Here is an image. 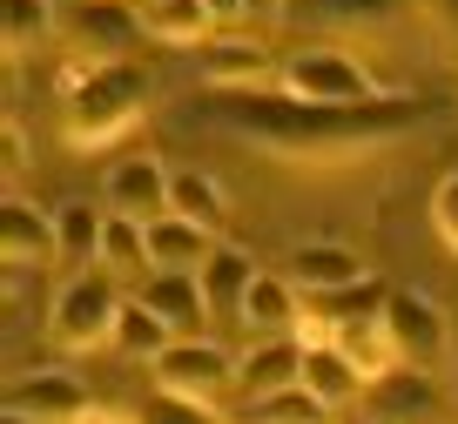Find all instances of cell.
<instances>
[{
	"mask_svg": "<svg viewBox=\"0 0 458 424\" xmlns=\"http://www.w3.org/2000/svg\"><path fill=\"white\" fill-rule=\"evenodd\" d=\"M438 101L431 95H385L371 108H317L297 101L284 88H229L209 101V128L250 141V148H270L284 162H344V156H371L385 141H398L404 128L431 122Z\"/></svg>",
	"mask_w": 458,
	"mask_h": 424,
	"instance_id": "1",
	"label": "cell"
},
{
	"mask_svg": "<svg viewBox=\"0 0 458 424\" xmlns=\"http://www.w3.org/2000/svg\"><path fill=\"white\" fill-rule=\"evenodd\" d=\"M142 108H148V74L135 68V61H95V68L74 74V88H68V141L74 148L114 141Z\"/></svg>",
	"mask_w": 458,
	"mask_h": 424,
	"instance_id": "2",
	"label": "cell"
},
{
	"mask_svg": "<svg viewBox=\"0 0 458 424\" xmlns=\"http://www.w3.org/2000/svg\"><path fill=\"white\" fill-rule=\"evenodd\" d=\"M276 81H284V95L317 101V108H371V101H385V88L351 55H337V47H303V55H290Z\"/></svg>",
	"mask_w": 458,
	"mask_h": 424,
	"instance_id": "3",
	"label": "cell"
},
{
	"mask_svg": "<svg viewBox=\"0 0 458 424\" xmlns=\"http://www.w3.org/2000/svg\"><path fill=\"white\" fill-rule=\"evenodd\" d=\"M122 303H129V297L108 283V269H88V276H68V283H61L55 310H47V330H55L61 351H95V343L114 337Z\"/></svg>",
	"mask_w": 458,
	"mask_h": 424,
	"instance_id": "4",
	"label": "cell"
},
{
	"mask_svg": "<svg viewBox=\"0 0 458 424\" xmlns=\"http://www.w3.org/2000/svg\"><path fill=\"white\" fill-rule=\"evenodd\" d=\"M385 337H391V351H398L404 370H438L445 351H452V330H445L438 303L418 297V290H391V303H385Z\"/></svg>",
	"mask_w": 458,
	"mask_h": 424,
	"instance_id": "5",
	"label": "cell"
},
{
	"mask_svg": "<svg viewBox=\"0 0 458 424\" xmlns=\"http://www.w3.org/2000/svg\"><path fill=\"white\" fill-rule=\"evenodd\" d=\"M148 370H156V391L196 397V404H216V397L236 384V357L216 351L209 337H202V343H169V351H162Z\"/></svg>",
	"mask_w": 458,
	"mask_h": 424,
	"instance_id": "6",
	"label": "cell"
},
{
	"mask_svg": "<svg viewBox=\"0 0 458 424\" xmlns=\"http://www.w3.org/2000/svg\"><path fill=\"white\" fill-rule=\"evenodd\" d=\"M169 182L175 175L162 169L156 156H122L108 169V182H101V202H108V216H122V223H162L169 216Z\"/></svg>",
	"mask_w": 458,
	"mask_h": 424,
	"instance_id": "7",
	"label": "cell"
},
{
	"mask_svg": "<svg viewBox=\"0 0 458 424\" xmlns=\"http://www.w3.org/2000/svg\"><path fill=\"white\" fill-rule=\"evenodd\" d=\"M364 418H377V424H452V404H445L431 370H391V377L371 384V411Z\"/></svg>",
	"mask_w": 458,
	"mask_h": 424,
	"instance_id": "8",
	"label": "cell"
},
{
	"mask_svg": "<svg viewBox=\"0 0 458 424\" xmlns=\"http://www.w3.org/2000/svg\"><path fill=\"white\" fill-rule=\"evenodd\" d=\"M7 411L34 418V424H81L95 411V397H88V384L74 370H34V377H21L7 391Z\"/></svg>",
	"mask_w": 458,
	"mask_h": 424,
	"instance_id": "9",
	"label": "cell"
},
{
	"mask_svg": "<svg viewBox=\"0 0 458 424\" xmlns=\"http://www.w3.org/2000/svg\"><path fill=\"white\" fill-rule=\"evenodd\" d=\"M196 74L216 88V95H229V88H263L270 74H284L270 61V47L250 41V34H216V41L196 47Z\"/></svg>",
	"mask_w": 458,
	"mask_h": 424,
	"instance_id": "10",
	"label": "cell"
},
{
	"mask_svg": "<svg viewBox=\"0 0 458 424\" xmlns=\"http://www.w3.org/2000/svg\"><path fill=\"white\" fill-rule=\"evenodd\" d=\"M385 303H391V290H385L377 276H364V283H351V290H324V297H303L297 330H324V343H337L344 330L377 324V317H385Z\"/></svg>",
	"mask_w": 458,
	"mask_h": 424,
	"instance_id": "11",
	"label": "cell"
},
{
	"mask_svg": "<svg viewBox=\"0 0 458 424\" xmlns=\"http://www.w3.org/2000/svg\"><path fill=\"white\" fill-rule=\"evenodd\" d=\"M74 47H95L101 61H129V47L142 41V14H129L122 0H81L68 21H61Z\"/></svg>",
	"mask_w": 458,
	"mask_h": 424,
	"instance_id": "12",
	"label": "cell"
},
{
	"mask_svg": "<svg viewBox=\"0 0 458 424\" xmlns=\"http://www.w3.org/2000/svg\"><path fill=\"white\" fill-rule=\"evenodd\" d=\"M0 256H7V276H28V269L61 263V242H55V216L28 209V202H0Z\"/></svg>",
	"mask_w": 458,
	"mask_h": 424,
	"instance_id": "13",
	"label": "cell"
},
{
	"mask_svg": "<svg viewBox=\"0 0 458 424\" xmlns=\"http://www.w3.org/2000/svg\"><path fill=\"white\" fill-rule=\"evenodd\" d=\"M142 303L169 324L175 343H202V324H209V297H202L196 276H169V269H156V276L142 283Z\"/></svg>",
	"mask_w": 458,
	"mask_h": 424,
	"instance_id": "14",
	"label": "cell"
},
{
	"mask_svg": "<svg viewBox=\"0 0 458 424\" xmlns=\"http://www.w3.org/2000/svg\"><path fill=\"white\" fill-rule=\"evenodd\" d=\"M202 297H209V324H243V303H250V283H257V269H250V256L236 250V242H216L209 263L196 269Z\"/></svg>",
	"mask_w": 458,
	"mask_h": 424,
	"instance_id": "15",
	"label": "cell"
},
{
	"mask_svg": "<svg viewBox=\"0 0 458 424\" xmlns=\"http://www.w3.org/2000/svg\"><path fill=\"white\" fill-rule=\"evenodd\" d=\"M411 0H290L284 21L297 28H317V34H358V28H391Z\"/></svg>",
	"mask_w": 458,
	"mask_h": 424,
	"instance_id": "16",
	"label": "cell"
},
{
	"mask_svg": "<svg viewBox=\"0 0 458 424\" xmlns=\"http://www.w3.org/2000/svg\"><path fill=\"white\" fill-rule=\"evenodd\" d=\"M290 384H303V343L297 337H270V343H250L243 364H236V391L257 404V397H276L290 391Z\"/></svg>",
	"mask_w": 458,
	"mask_h": 424,
	"instance_id": "17",
	"label": "cell"
},
{
	"mask_svg": "<svg viewBox=\"0 0 458 424\" xmlns=\"http://www.w3.org/2000/svg\"><path fill=\"white\" fill-rule=\"evenodd\" d=\"M371 269L358 263V250H344V242H297L290 250V283H297L303 297H324V290H351L364 283Z\"/></svg>",
	"mask_w": 458,
	"mask_h": 424,
	"instance_id": "18",
	"label": "cell"
},
{
	"mask_svg": "<svg viewBox=\"0 0 458 424\" xmlns=\"http://www.w3.org/2000/svg\"><path fill=\"white\" fill-rule=\"evenodd\" d=\"M55 242H61V269L88 276L101 269V242H108V209H88V202H61L55 209Z\"/></svg>",
	"mask_w": 458,
	"mask_h": 424,
	"instance_id": "19",
	"label": "cell"
},
{
	"mask_svg": "<svg viewBox=\"0 0 458 424\" xmlns=\"http://www.w3.org/2000/svg\"><path fill=\"white\" fill-rule=\"evenodd\" d=\"M303 391H310L324 411H337V404H351L358 391H371V384H364V370L351 364L337 343H303Z\"/></svg>",
	"mask_w": 458,
	"mask_h": 424,
	"instance_id": "20",
	"label": "cell"
},
{
	"mask_svg": "<svg viewBox=\"0 0 458 424\" xmlns=\"http://www.w3.org/2000/svg\"><path fill=\"white\" fill-rule=\"evenodd\" d=\"M216 236L196 223H182V216H162V223H148V263L169 269V276H196L202 263H209Z\"/></svg>",
	"mask_w": 458,
	"mask_h": 424,
	"instance_id": "21",
	"label": "cell"
},
{
	"mask_svg": "<svg viewBox=\"0 0 458 424\" xmlns=\"http://www.w3.org/2000/svg\"><path fill=\"white\" fill-rule=\"evenodd\" d=\"M297 317H303V303H297V283H290V276H257V283H250L243 330H250L257 343L290 337V330H297Z\"/></svg>",
	"mask_w": 458,
	"mask_h": 424,
	"instance_id": "22",
	"label": "cell"
},
{
	"mask_svg": "<svg viewBox=\"0 0 458 424\" xmlns=\"http://www.w3.org/2000/svg\"><path fill=\"white\" fill-rule=\"evenodd\" d=\"M142 34L148 41H169V47H202V41H216V14L202 0H148Z\"/></svg>",
	"mask_w": 458,
	"mask_h": 424,
	"instance_id": "23",
	"label": "cell"
},
{
	"mask_svg": "<svg viewBox=\"0 0 458 424\" xmlns=\"http://www.w3.org/2000/svg\"><path fill=\"white\" fill-rule=\"evenodd\" d=\"M169 216L209 229L216 242H223V229H229V202H223V189H216L202 169H175V182H169Z\"/></svg>",
	"mask_w": 458,
	"mask_h": 424,
	"instance_id": "24",
	"label": "cell"
},
{
	"mask_svg": "<svg viewBox=\"0 0 458 424\" xmlns=\"http://www.w3.org/2000/svg\"><path fill=\"white\" fill-rule=\"evenodd\" d=\"M108 343H114L122 357H148V364H156L175 337H169V324H162L142 297H129V303H122V317H114V337H108Z\"/></svg>",
	"mask_w": 458,
	"mask_h": 424,
	"instance_id": "25",
	"label": "cell"
},
{
	"mask_svg": "<svg viewBox=\"0 0 458 424\" xmlns=\"http://www.w3.org/2000/svg\"><path fill=\"white\" fill-rule=\"evenodd\" d=\"M7 7V21H0V41H7V55H28V47H41L47 34L61 28L55 0H0Z\"/></svg>",
	"mask_w": 458,
	"mask_h": 424,
	"instance_id": "26",
	"label": "cell"
},
{
	"mask_svg": "<svg viewBox=\"0 0 458 424\" xmlns=\"http://www.w3.org/2000/svg\"><path fill=\"white\" fill-rule=\"evenodd\" d=\"M101 269L108 276H156V263H148V229L142 223H122V216H108V242H101Z\"/></svg>",
	"mask_w": 458,
	"mask_h": 424,
	"instance_id": "27",
	"label": "cell"
},
{
	"mask_svg": "<svg viewBox=\"0 0 458 424\" xmlns=\"http://www.w3.org/2000/svg\"><path fill=\"white\" fill-rule=\"evenodd\" d=\"M250 424H330V411L317 404L303 384H290V391H276V397H257V404H250Z\"/></svg>",
	"mask_w": 458,
	"mask_h": 424,
	"instance_id": "28",
	"label": "cell"
},
{
	"mask_svg": "<svg viewBox=\"0 0 458 424\" xmlns=\"http://www.w3.org/2000/svg\"><path fill=\"white\" fill-rule=\"evenodd\" d=\"M129 424H229L216 404H196V397H169V391H156V397H142V411H135Z\"/></svg>",
	"mask_w": 458,
	"mask_h": 424,
	"instance_id": "29",
	"label": "cell"
},
{
	"mask_svg": "<svg viewBox=\"0 0 458 424\" xmlns=\"http://www.w3.org/2000/svg\"><path fill=\"white\" fill-rule=\"evenodd\" d=\"M431 216H438V236L458 250V175H445V182H438V202H431Z\"/></svg>",
	"mask_w": 458,
	"mask_h": 424,
	"instance_id": "30",
	"label": "cell"
},
{
	"mask_svg": "<svg viewBox=\"0 0 458 424\" xmlns=\"http://www.w3.org/2000/svg\"><path fill=\"white\" fill-rule=\"evenodd\" d=\"M284 7H290V0H243V21H250V28H276Z\"/></svg>",
	"mask_w": 458,
	"mask_h": 424,
	"instance_id": "31",
	"label": "cell"
},
{
	"mask_svg": "<svg viewBox=\"0 0 458 424\" xmlns=\"http://www.w3.org/2000/svg\"><path fill=\"white\" fill-rule=\"evenodd\" d=\"M202 7L216 14V28H229V21H243V0H202Z\"/></svg>",
	"mask_w": 458,
	"mask_h": 424,
	"instance_id": "32",
	"label": "cell"
},
{
	"mask_svg": "<svg viewBox=\"0 0 458 424\" xmlns=\"http://www.w3.org/2000/svg\"><path fill=\"white\" fill-rule=\"evenodd\" d=\"M0 141H7V175H21V162H28V156H21V128L7 122V135H0Z\"/></svg>",
	"mask_w": 458,
	"mask_h": 424,
	"instance_id": "33",
	"label": "cell"
},
{
	"mask_svg": "<svg viewBox=\"0 0 458 424\" xmlns=\"http://www.w3.org/2000/svg\"><path fill=\"white\" fill-rule=\"evenodd\" d=\"M81 424H114V418H108V411H101V404H95V411H88V418H81Z\"/></svg>",
	"mask_w": 458,
	"mask_h": 424,
	"instance_id": "34",
	"label": "cell"
},
{
	"mask_svg": "<svg viewBox=\"0 0 458 424\" xmlns=\"http://www.w3.org/2000/svg\"><path fill=\"white\" fill-rule=\"evenodd\" d=\"M7 424H34V418H14V411H7Z\"/></svg>",
	"mask_w": 458,
	"mask_h": 424,
	"instance_id": "35",
	"label": "cell"
},
{
	"mask_svg": "<svg viewBox=\"0 0 458 424\" xmlns=\"http://www.w3.org/2000/svg\"><path fill=\"white\" fill-rule=\"evenodd\" d=\"M351 424H377V418H351Z\"/></svg>",
	"mask_w": 458,
	"mask_h": 424,
	"instance_id": "36",
	"label": "cell"
}]
</instances>
